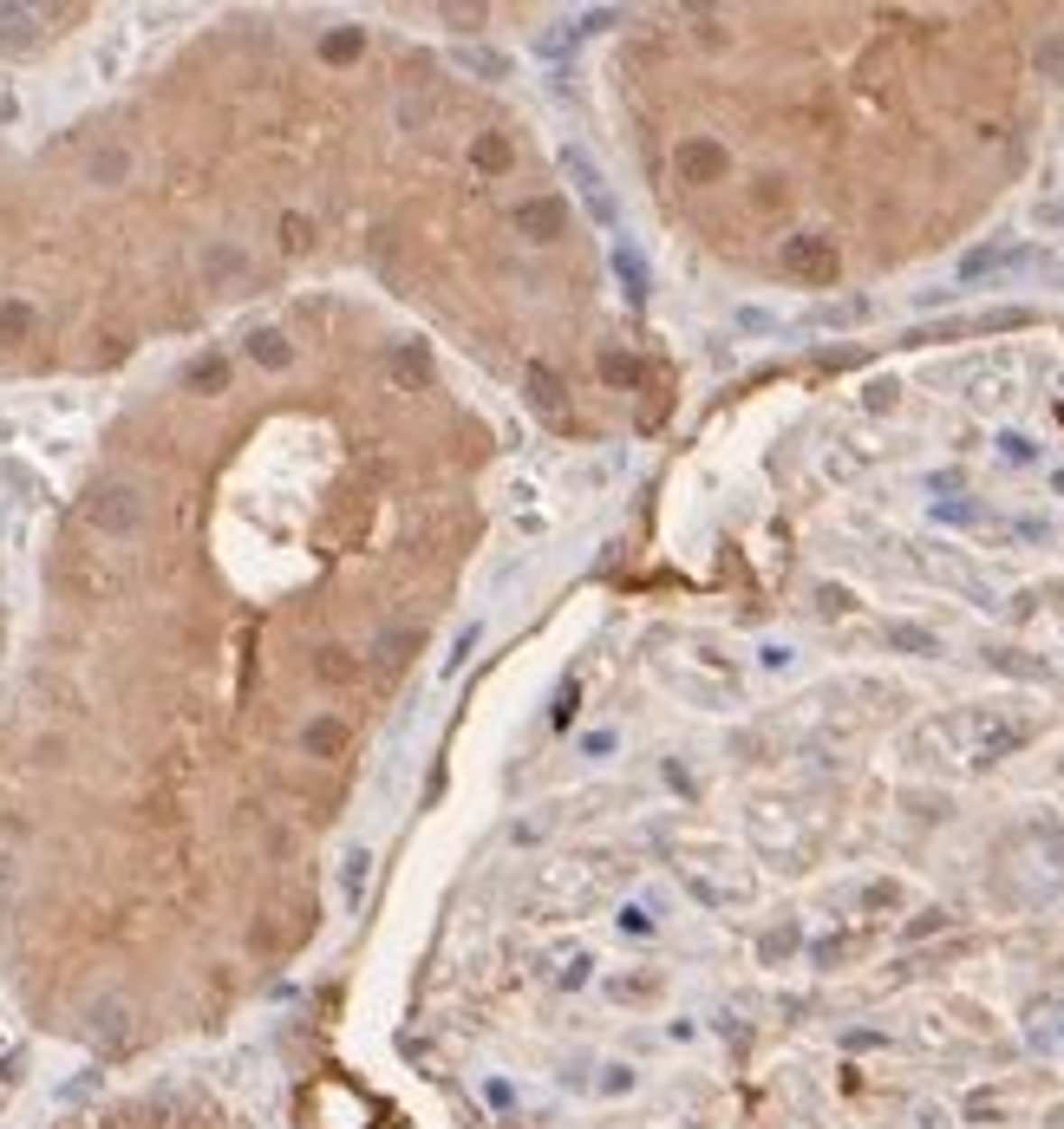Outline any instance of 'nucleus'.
<instances>
[{
	"label": "nucleus",
	"mask_w": 1064,
	"mask_h": 1129,
	"mask_svg": "<svg viewBox=\"0 0 1064 1129\" xmlns=\"http://www.w3.org/2000/svg\"><path fill=\"white\" fill-rule=\"evenodd\" d=\"M282 242H288V249H307V223H301V216H288V223H282Z\"/></svg>",
	"instance_id": "19"
},
{
	"label": "nucleus",
	"mask_w": 1064,
	"mask_h": 1129,
	"mask_svg": "<svg viewBox=\"0 0 1064 1129\" xmlns=\"http://www.w3.org/2000/svg\"><path fill=\"white\" fill-rule=\"evenodd\" d=\"M562 163H569V177H575V189H581V197H588V209H595V216H601V223H614V197H607V189H601V177H595V163H588V151H575V144H569V151H562Z\"/></svg>",
	"instance_id": "4"
},
{
	"label": "nucleus",
	"mask_w": 1064,
	"mask_h": 1129,
	"mask_svg": "<svg viewBox=\"0 0 1064 1129\" xmlns=\"http://www.w3.org/2000/svg\"><path fill=\"white\" fill-rule=\"evenodd\" d=\"M928 568L940 574V582H947V588H960V594H973V601H979V608H993V588H986V582H979V574H973L967 562H954V555H928Z\"/></svg>",
	"instance_id": "7"
},
{
	"label": "nucleus",
	"mask_w": 1064,
	"mask_h": 1129,
	"mask_svg": "<svg viewBox=\"0 0 1064 1129\" xmlns=\"http://www.w3.org/2000/svg\"><path fill=\"white\" fill-rule=\"evenodd\" d=\"M470 647H477V627H464V633H458V647L444 653V679H451V673L464 666V659H470Z\"/></svg>",
	"instance_id": "14"
},
{
	"label": "nucleus",
	"mask_w": 1064,
	"mask_h": 1129,
	"mask_svg": "<svg viewBox=\"0 0 1064 1129\" xmlns=\"http://www.w3.org/2000/svg\"><path fill=\"white\" fill-rule=\"evenodd\" d=\"M888 647H908V653H940V640H934L928 627H902V620L888 627Z\"/></svg>",
	"instance_id": "10"
},
{
	"label": "nucleus",
	"mask_w": 1064,
	"mask_h": 1129,
	"mask_svg": "<svg viewBox=\"0 0 1064 1129\" xmlns=\"http://www.w3.org/2000/svg\"><path fill=\"white\" fill-rule=\"evenodd\" d=\"M1019 262H1032V249H1019V242H986V249H973V255L960 262V274H967V281H979V274H993V268H1019Z\"/></svg>",
	"instance_id": "6"
},
{
	"label": "nucleus",
	"mask_w": 1064,
	"mask_h": 1129,
	"mask_svg": "<svg viewBox=\"0 0 1064 1129\" xmlns=\"http://www.w3.org/2000/svg\"><path fill=\"white\" fill-rule=\"evenodd\" d=\"M516 229H523L529 242H555V235H562V203H555V197L523 203V209H516Z\"/></svg>",
	"instance_id": "5"
},
{
	"label": "nucleus",
	"mask_w": 1064,
	"mask_h": 1129,
	"mask_svg": "<svg viewBox=\"0 0 1064 1129\" xmlns=\"http://www.w3.org/2000/svg\"><path fill=\"white\" fill-rule=\"evenodd\" d=\"M353 52H359V33H333L327 40V60H353Z\"/></svg>",
	"instance_id": "17"
},
{
	"label": "nucleus",
	"mask_w": 1064,
	"mask_h": 1129,
	"mask_svg": "<svg viewBox=\"0 0 1064 1129\" xmlns=\"http://www.w3.org/2000/svg\"><path fill=\"white\" fill-rule=\"evenodd\" d=\"M614 268H621V288H627L634 300H647V288H653V281H647V262H640L634 242H614Z\"/></svg>",
	"instance_id": "8"
},
{
	"label": "nucleus",
	"mask_w": 1064,
	"mask_h": 1129,
	"mask_svg": "<svg viewBox=\"0 0 1064 1129\" xmlns=\"http://www.w3.org/2000/svg\"><path fill=\"white\" fill-rule=\"evenodd\" d=\"M255 360H262V366H288V346H282V334H255Z\"/></svg>",
	"instance_id": "13"
},
{
	"label": "nucleus",
	"mask_w": 1064,
	"mask_h": 1129,
	"mask_svg": "<svg viewBox=\"0 0 1064 1129\" xmlns=\"http://www.w3.org/2000/svg\"><path fill=\"white\" fill-rule=\"evenodd\" d=\"M477 163H484V170H496V163H510V151H503L496 137H484V144H477Z\"/></svg>",
	"instance_id": "18"
},
{
	"label": "nucleus",
	"mask_w": 1064,
	"mask_h": 1129,
	"mask_svg": "<svg viewBox=\"0 0 1064 1129\" xmlns=\"http://www.w3.org/2000/svg\"><path fill=\"white\" fill-rule=\"evenodd\" d=\"M999 445H1005V457H1013V464H1032V457H1039V451H1032V437H1019V431H1005Z\"/></svg>",
	"instance_id": "16"
},
{
	"label": "nucleus",
	"mask_w": 1064,
	"mask_h": 1129,
	"mask_svg": "<svg viewBox=\"0 0 1064 1129\" xmlns=\"http://www.w3.org/2000/svg\"><path fill=\"white\" fill-rule=\"evenodd\" d=\"M1039 72H1045V78H1064V40H1045V46H1039Z\"/></svg>",
	"instance_id": "15"
},
{
	"label": "nucleus",
	"mask_w": 1064,
	"mask_h": 1129,
	"mask_svg": "<svg viewBox=\"0 0 1064 1129\" xmlns=\"http://www.w3.org/2000/svg\"><path fill=\"white\" fill-rule=\"evenodd\" d=\"M680 177H686V183L725 177V151L712 144V137H686V144H680Z\"/></svg>",
	"instance_id": "3"
},
{
	"label": "nucleus",
	"mask_w": 1064,
	"mask_h": 1129,
	"mask_svg": "<svg viewBox=\"0 0 1064 1129\" xmlns=\"http://www.w3.org/2000/svg\"><path fill=\"white\" fill-rule=\"evenodd\" d=\"M92 522H98V529H111V536L137 529V497H131L125 483H105L98 497H92Z\"/></svg>",
	"instance_id": "2"
},
{
	"label": "nucleus",
	"mask_w": 1064,
	"mask_h": 1129,
	"mask_svg": "<svg viewBox=\"0 0 1064 1129\" xmlns=\"http://www.w3.org/2000/svg\"><path fill=\"white\" fill-rule=\"evenodd\" d=\"M529 392H536V405H542V411H562V379H549L542 366L529 372Z\"/></svg>",
	"instance_id": "12"
},
{
	"label": "nucleus",
	"mask_w": 1064,
	"mask_h": 1129,
	"mask_svg": "<svg viewBox=\"0 0 1064 1129\" xmlns=\"http://www.w3.org/2000/svg\"><path fill=\"white\" fill-rule=\"evenodd\" d=\"M366 875H373V856H366V849H347V868H340V895H347V907L366 901Z\"/></svg>",
	"instance_id": "9"
},
{
	"label": "nucleus",
	"mask_w": 1064,
	"mask_h": 1129,
	"mask_svg": "<svg viewBox=\"0 0 1064 1129\" xmlns=\"http://www.w3.org/2000/svg\"><path fill=\"white\" fill-rule=\"evenodd\" d=\"M601 372H607V379H634V360H621V353H607V360H601Z\"/></svg>",
	"instance_id": "20"
},
{
	"label": "nucleus",
	"mask_w": 1064,
	"mask_h": 1129,
	"mask_svg": "<svg viewBox=\"0 0 1064 1129\" xmlns=\"http://www.w3.org/2000/svg\"><path fill=\"white\" fill-rule=\"evenodd\" d=\"M783 268L803 274V281H836V242H823V235H791V242H783Z\"/></svg>",
	"instance_id": "1"
},
{
	"label": "nucleus",
	"mask_w": 1064,
	"mask_h": 1129,
	"mask_svg": "<svg viewBox=\"0 0 1064 1129\" xmlns=\"http://www.w3.org/2000/svg\"><path fill=\"white\" fill-rule=\"evenodd\" d=\"M229 274H248V255H236V249H209V281H229Z\"/></svg>",
	"instance_id": "11"
}]
</instances>
